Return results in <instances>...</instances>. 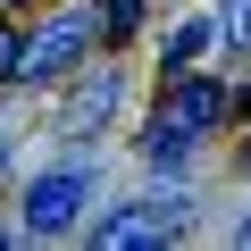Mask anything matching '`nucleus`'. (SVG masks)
<instances>
[{"label":"nucleus","instance_id":"nucleus-3","mask_svg":"<svg viewBox=\"0 0 251 251\" xmlns=\"http://www.w3.org/2000/svg\"><path fill=\"white\" fill-rule=\"evenodd\" d=\"M92 34H100V25H92V9H67V17H50V25L25 42V67H17V75H25V84H50V75H67V67L92 50Z\"/></svg>","mask_w":251,"mask_h":251},{"label":"nucleus","instance_id":"nucleus-7","mask_svg":"<svg viewBox=\"0 0 251 251\" xmlns=\"http://www.w3.org/2000/svg\"><path fill=\"white\" fill-rule=\"evenodd\" d=\"M92 25H100V42H126L143 25V0H92Z\"/></svg>","mask_w":251,"mask_h":251},{"label":"nucleus","instance_id":"nucleus-9","mask_svg":"<svg viewBox=\"0 0 251 251\" xmlns=\"http://www.w3.org/2000/svg\"><path fill=\"white\" fill-rule=\"evenodd\" d=\"M17 67H25V42H17L9 25H0V75H17Z\"/></svg>","mask_w":251,"mask_h":251},{"label":"nucleus","instance_id":"nucleus-4","mask_svg":"<svg viewBox=\"0 0 251 251\" xmlns=\"http://www.w3.org/2000/svg\"><path fill=\"white\" fill-rule=\"evenodd\" d=\"M151 126H168V134H209V126H226V84H209V75H176L168 92H159V117Z\"/></svg>","mask_w":251,"mask_h":251},{"label":"nucleus","instance_id":"nucleus-11","mask_svg":"<svg viewBox=\"0 0 251 251\" xmlns=\"http://www.w3.org/2000/svg\"><path fill=\"white\" fill-rule=\"evenodd\" d=\"M0 159H9V126H0Z\"/></svg>","mask_w":251,"mask_h":251},{"label":"nucleus","instance_id":"nucleus-5","mask_svg":"<svg viewBox=\"0 0 251 251\" xmlns=\"http://www.w3.org/2000/svg\"><path fill=\"white\" fill-rule=\"evenodd\" d=\"M117 92H126V84H117V67H92V75L67 92V109H59V134H67V143H84L92 126H109V117H117Z\"/></svg>","mask_w":251,"mask_h":251},{"label":"nucleus","instance_id":"nucleus-8","mask_svg":"<svg viewBox=\"0 0 251 251\" xmlns=\"http://www.w3.org/2000/svg\"><path fill=\"white\" fill-rule=\"evenodd\" d=\"M218 42L251 50V0H226V9H218Z\"/></svg>","mask_w":251,"mask_h":251},{"label":"nucleus","instance_id":"nucleus-6","mask_svg":"<svg viewBox=\"0 0 251 251\" xmlns=\"http://www.w3.org/2000/svg\"><path fill=\"white\" fill-rule=\"evenodd\" d=\"M209 42H218V17H184V25L168 34V50H159V67H168V75H184V67H193V59H201Z\"/></svg>","mask_w":251,"mask_h":251},{"label":"nucleus","instance_id":"nucleus-1","mask_svg":"<svg viewBox=\"0 0 251 251\" xmlns=\"http://www.w3.org/2000/svg\"><path fill=\"white\" fill-rule=\"evenodd\" d=\"M84 201H92V168H84V159L42 168V176L25 184V234H67V226L84 218Z\"/></svg>","mask_w":251,"mask_h":251},{"label":"nucleus","instance_id":"nucleus-2","mask_svg":"<svg viewBox=\"0 0 251 251\" xmlns=\"http://www.w3.org/2000/svg\"><path fill=\"white\" fill-rule=\"evenodd\" d=\"M184 218H193V193H151V201L109 209V218L92 226V243H109V251H126V243H168Z\"/></svg>","mask_w":251,"mask_h":251},{"label":"nucleus","instance_id":"nucleus-12","mask_svg":"<svg viewBox=\"0 0 251 251\" xmlns=\"http://www.w3.org/2000/svg\"><path fill=\"white\" fill-rule=\"evenodd\" d=\"M243 168H251V143H243Z\"/></svg>","mask_w":251,"mask_h":251},{"label":"nucleus","instance_id":"nucleus-10","mask_svg":"<svg viewBox=\"0 0 251 251\" xmlns=\"http://www.w3.org/2000/svg\"><path fill=\"white\" fill-rule=\"evenodd\" d=\"M234 243H243V251H251V218H234Z\"/></svg>","mask_w":251,"mask_h":251}]
</instances>
